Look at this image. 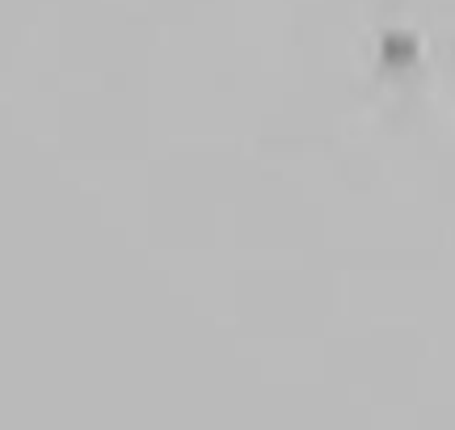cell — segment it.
I'll return each instance as SVG.
<instances>
[{
    "instance_id": "1",
    "label": "cell",
    "mask_w": 455,
    "mask_h": 430,
    "mask_svg": "<svg viewBox=\"0 0 455 430\" xmlns=\"http://www.w3.org/2000/svg\"><path fill=\"white\" fill-rule=\"evenodd\" d=\"M384 64H388V68H405V64H413V38L388 34V38H384Z\"/></svg>"
}]
</instances>
